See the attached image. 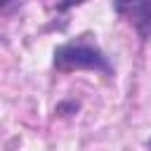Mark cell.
<instances>
[{
	"mask_svg": "<svg viewBox=\"0 0 151 151\" xmlns=\"http://www.w3.org/2000/svg\"><path fill=\"white\" fill-rule=\"evenodd\" d=\"M127 17L142 28V33H146V28L151 26V0H132Z\"/></svg>",
	"mask_w": 151,
	"mask_h": 151,
	"instance_id": "7a4b0ae2",
	"label": "cell"
},
{
	"mask_svg": "<svg viewBox=\"0 0 151 151\" xmlns=\"http://www.w3.org/2000/svg\"><path fill=\"white\" fill-rule=\"evenodd\" d=\"M80 2H85V0H61V9H68V7H73V5H80Z\"/></svg>",
	"mask_w": 151,
	"mask_h": 151,
	"instance_id": "3957f363",
	"label": "cell"
},
{
	"mask_svg": "<svg viewBox=\"0 0 151 151\" xmlns=\"http://www.w3.org/2000/svg\"><path fill=\"white\" fill-rule=\"evenodd\" d=\"M54 66L59 71H101L109 73L111 64L109 59L92 45H83V42H68V45H59L54 50Z\"/></svg>",
	"mask_w": 151,
	"mask_h": 151,
	"instance_id": "6da1fadb",
	"label": "cell"
},
{
	"mask_svg": "<svg viewBox=\"0 0 151 151\" xmlns=\"http://www.w3.org/2000/svg\"><path fill=\"white\" fill-rule=\"evenodd\" d=\"M7 2H12V0H0V5H7Z\"/></svg>",
	"mask_w": 151,
	"mask_h": 151,
	"instance_id": "277c9868",
	"label": "cell"
}]
</instances>
